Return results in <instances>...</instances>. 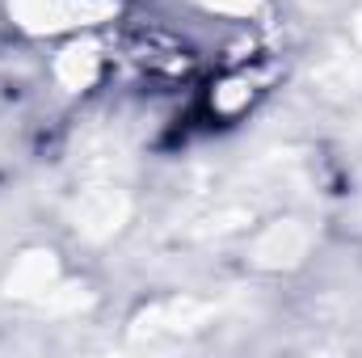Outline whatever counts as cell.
Masks as SVG:
<instances>
[{
    "label": "cell",
    "instance_id": "obj_4",
    "mask_svg": "<svg viewBox=\"0 0 362 358\" xmlns=\"http://www.w3.org/2000/svg\"><path fill=\"white\" fill-rule=\"evenodd\" d=\"M51 278H55L51 258L34 253V258H25V262H21V270L8 278V291H13V295H42V291L51 287Z\"/></svg>",
    "mask_w": 362,
    "mask_h": 358
},
{
    "label": "cell",
    "instance_id": "obj_3",
    "mask_svg": "<svg viewBox=\"0 0 362 358\" xmlns=\"http://www.w3.org/2000/svg\"><path fill=\"white\" fill-rule=\"evenodd\" d=\"M303 249H308V232H303L299 224H274L270 232L257 241V262L282 266V262L303 258Z\"/></svg>",
    "mask_w": 362,
    "mask_h": 358
},
{
    "label": "cell",
    "instance_id": "obj_2",
    "mask_svg": "<svg viewBox=\"0 0 362 358\" xmlns=\"http://www.w3.org/2000/svg\"><path fill=\"white\" fill-rule=\"evenodd\" d=\"M122 215H127V198L118 190H93L81 207V228L89 236H105L122 224Z\"/></svg>",
    "mask_w": 362,
    "mask_h": 358
},
{
    "label": "cell",
    "instance_id": "obj_5",
    "mask_svg": "<svg viewBox=\"0 0 362 358\" xmlns=\"http://www.w3.org/2000/svg\"><path fill=\"white\" fill-rule=\"evenodd\" d=\"M93 72H97V55H93V51H68V55L59 59V81L72 85V89L89 85Z\"/></svg>",
    "mask_w": 362,
    "mask_h": 358
},
{
    "label": "cell",
    "instance_id": "obj_1",
    "mask_svg": "<svg viewBox=\"0 0 362 358\" xmlns=\"http://www.w3.org/2000/svg\"><path fill=\"white\" fill-rule=\"evenodd\" d=\"M13 8L25 25H72V21L105 17L114 0H17Z\"/></svg>",
    "mask_w": 362,
    "mask_h": 358
},
{
    "label": "cell",
    "instance_id": "obj_7",
    "mask_svg": "<svg viewBox=\"0 0 362 358\" xmlns=\"http://www.w3.org/2000/svg\"><path fill=\"white\" fill-rule=\"evenodd\" d=\"M358 38H362V17H358Z\"/></svg>",
    "mask_w": 362,
    "mask_h": 358
},
{
    "label": "cell",
    "instance_id": "obj_6",
    "mask_svg": "<svg viewBox=\"0 0 362 358\" xmlns=\"http://www.w3.org/2000/svg\"><path fill=\"white\" fill-rule=\"evenodd\" d=\"M215 8H223V13H253L257 8V0H211Z\"/></svg>",
    "mask_w": 362,
    "mask_h": 358
}]
</instances>
